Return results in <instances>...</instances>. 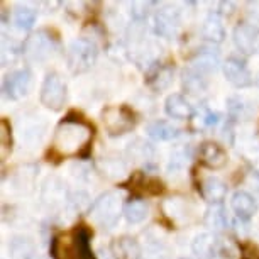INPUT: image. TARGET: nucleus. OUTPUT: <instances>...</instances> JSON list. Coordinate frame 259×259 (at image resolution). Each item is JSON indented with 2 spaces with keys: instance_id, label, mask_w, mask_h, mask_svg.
Masks as SVG:
<instances>
[{
  "instance_id": "nucleus-1",
  "label": "nucleus",
  "mask_w": 259,
  "mask_h": 259,
  "mask_svg": "<svg viewBox=\"0 0 259 259\" xmlns=\"http://www.w3.org/2000/svg\"><path fill=\"white\" fill-rule=\"evenodd\" d=\"M92 138L94 133L90 125H87L83 120L68 117L56 127L53 136V148L61 156H80L83 149L89 148Z\"/></svg>"
},
{
  "instance_id": "nucleus-2",
  "label": "nucleus",
  "mask_w": 259,
  "mask_h": 259,
  "mask_svg": "<svg viewBox=\"0 0 259 259\" xmlns=\"http://www.w3.org/2000/svg\"><path fill=\"white\" fill-rule=\"evenodd\" d=\"M124 197L120 192L112 190V192H105L95 200L90 208L92 219L104 229H112L117 226L120 215L124 213Z\"/></svg>"
},
{
  "instance_id": "nucleus-3",
  "label": "nucleus",
  "mask_w": 259,
  "mask_h": 259,
  "mask_svg": "<svg viewBox=\"0 0 259 259\" xmlns=\"http://www.w3.org/2000/svg\"><path fill=\"white\" fill-rule=\"evenodd\" d=\"M53 256L55 259H95L90 247V232L80 226L73 232L70 244L63 242L61 239H55Z\"/></svg>"
},
{
  "instance_id": "nucleus-4",
  "label": "nucleus",
  "mask_w": 259,
  "mask_h": 259,
  "mask_svg": "<svg viewBox=\"0 0 259 259\" xmlns=\"http://www.w3.org/2000/svg\"><path fill=\"white\" fill-rule=\"evenodd\" d=\"M102 124L110 136H122L136 125L134 112L125 105H109L102 110Z\"/></svg>"
},
{
  "instance_id": "nucleus-5",
  "label": "nucleus",
  "mask_w": 259,
  "mask_h": 259,
  "mask_svg": "<svg viewBox=\"0 0 259 259\" xmlns=\"http://www.w3.org/2000/svg\"><path fill=\"white\" fill-rule=\"evenodd\" d=\"M68 66L73 73H83L90 70L95 65L99 51H97L95 42L89 39H75L68 48Z\"/></svg>"
},
{
  "instance_id": "nucleus-6",
  "label": "nucleus",
  "mask_w": 259,
  "mask_h": 259,
  "mask_svg": "<svg viewBox=\"0 0 259 259\" xmlns=\"http://www.w3.org/2000/svg\"><path fill=\"white\" fill-rule=\"evenodd\" d=\"M56 53V42L51 37V34L46 31H37L34 32L31 37H27V41L24 42V56L27 61L31 63H46L51 60Z\"/></svg>"
},
{
  "instance_id": "nucleus-7",
  "label": "nucleus",
  "mask_w": 259,
  "mask_h": 259,
  "mask_svg": "<svg viewBox=\"0 0 259 259\" xmlns=\"http://www.w3.org/2000/svg\"><path fill=\"white\" fill-rule=\"evenodd\" d=\"M66 83L65 80L58 75V73L51 71L48 73L45 81L41 85V94H39V99H41V104L50 110H61L65 107L66 102Z\"/></svg>"
},
{
  "instance_id": "nucleus-8",
  "label": "nucleus",
  "mask_w": 259,
  "mask_h": 259,
  "mask_svg": "<svg viewBox=\"0 0 259 259\" xmlns=\"http://www.w3.org/2000/svg\"><path fill=\"white\" fill-rule=\"evenodd\" d=\"M4 95L9 100H21L32 90V75L29 70H16L4 78Z\"/></svg>"
},
{
  "instance_id": "nucleus-9",
  "label": "nucleus",
  "mask_w": 259,
  "mask_h": 259,
  "mask_svg": "<svg viewBox=\"0 0 259 259\" xmlns=\"http://www.w3.org/2000/svg\"><path fill=\"white\" fill-rule=\"evenodd\" d=\"M161 208H163L166 217L180 227L188 226L195 219L193 205L190 203L187 198H182V197H173V198L164 200V202L161 203Z\"/></svg>"
},
{
  "instance_id": "nucleus-10",
  "label": "nucleus",
  "mask_w": 259,
  "mask_h": 259,
  "mask_svg": "<svg viewBox=\"0 0 259 259\" xmlns=\"http://www.w3.org/2000/svg\"><path fill=\"white\" fill-rule=\"evenodd\" d=\"M234 45L244 55H254L259 50V29L254 24L244 22L234 29Z\"/></svg>"
},
{
  "instance_id": "nucleus-11",
  "label": "nucleus",
  "mask_w": 259,
  "mask_h": 259,
  "mask_svg": "<svg viewBox=\"0 0 259 259\" xmlns=\"http://www.w3.org/2000/svg\"><path fill=\"white\" fill-rule=\"evenodd\" d=\"M222 68L227 81L232 83L237 89H246V87L252 85V75L244 61L237 60V58H229Z\"/></svg>"
},
{
  "instance_id": "nucleus-12",
  "label": "nucleus",
  "mask_w": 259,
  "mask_h": 259,
  "mask_svg": "<svg viewBox=\"0 0 259 259\" xmlns=\"http://www.w3.org/2000/svg\"><path fill=\"white\" fill-rule=\"evenodd\" d=\"M154 27L156 32L159 36H163L166 39H173L177 37V34L180 31V16L175 9L171 7H163L156 12L154 16Z\"/></svg>"
},
{
  "instance_id": "nucleus-13",
  "label": "nucleus",
  "mask_w": 259,
  "mask_h": 259,
  "mask_svg": "<svg viewBox=\"0 0 259 259\" xmlns=\"http://www.w3.org/2000/svg\"><path fill=\"white\" fill-rule=\"evenodd\" d=\"M198 156L202 164H205L210 169H221L227 164L226 149L222 146H219L217 143H212V141H207V143L200 146Z\"/></svg>"
},
{
  "instance_id": "nucleus-14",
  "label": "nucleus",
  "mask_w": 259,
  "mask_h": 259,
  "mask_svg": "<svg viewBox=\"0 0 259 259\" xmlns=\"http://www.w3.org/2000/svg\"><path fill=\"white\" fill-rule=\"evenodd\" d=\"M192 251L200 259H213L217 254H221V241L215 234H198L192 242Z\"/></svg>"
},
{
  "instance_id": "nucleus-15",
  "label": "nucleus",
  "mask_w": 259,
  "mask_h": 259,
  "mask_svg": "<svg viewBox=\"0 0 259 259\" xmlns=\"http://www.w3.org/2000/svg\"><path fill=\"white\" fill-rule=\"evenodd\" d=\"M41 197H42V202L48 205H53V207L65 203L66 200L70 202V195L66 192V185L56 177L46 180L45 187H42V192H41Z\"/></svg>"
},
{
  "instance_id": "nucleus-16",
  "label": "nucleus",
  "mask_w": 259,
  "mask_h": 259,
  "mask_svg": "<svg viewBox=\"0 0 259 259\" xmlns=\"http://www.w3.org/2000/svg\"><path fill=\"white\" fill-rule=\"evenodd\" d=\"M146 78H148L146 81H148L149 89H153L154 92H163L169 89V85L173 83L175 68L171 65H154Z\"/></svg>"
},
{
  "instance_id": "nucleus-17",
  "label": "nucleus",
  "mask_w": 259,
  "mask_h": 259,
  "mask_svg": "<svg viewBox=\"0 0 259 259\" xmlns=\"http://www.w3.org/2000/svg\"><path fill=\"white\" fill-rule=\"evenodd\" d=\"M200 192H202V197L207 202L219 205L227 197V185L217 177H207L200 183Z\"/></svg>"
},
{
  "instance_id": "nucleus-18",
  "label": "nucleus",
  "mask_w": 259,
  "mask_h": 259,
  "mask_svg": "<svg viewBox=\"0 0 259 259\" xmlns=\"http://www.w3.org/2000/svg\"><path fill=\"white\" fill-rule=\"evenodd\" d=\"M164 110L166 114L173 119L178 120H187L193 115V107L192 104L180 94H171L164 102Z\"/></svg>"
},
{
  "instance_id": "nucleus-19",
  "label": "nucleus",
  "mask_w": 259,
  "mask_h": 259,
  "mask_svg": "<svg viewBox=\"0 0 259 259\" xmlns=\"http://www.w3.org/2000/svg\"><path fill=\"white\" fill-rule=\"evenodd\" d=\"M231 207L234 212L237 213L239 219H242V221H247V219H251L254 213H256V200L251 193L244 192V190H239L232 195V200H231Z\"/></svg>"
},
{
  "instance_id": "nucleus-20",
  "label": "nucleus",
  "mask_w": 259,
  "mask_h": 259,
  "mask_svg": "<svg viewBox=\"0 0 259 259\" xmlns=\"http://www.w3.org/2000/svg\"><path fill=\"white\" fill-rule=\"evenodd\" d=\"M182 83L183 89L192 95H200L207 90L208 87V76L200 73L198 70H195L193 66H188L183 70L182 75Z\"/></svg>"
},
{
  "instance_id": "nucleus-21",
  "label": "nucleus",
  "mask_w": 259,
  "mask_h": 259,
  "mask_svg": "<svg viewBox=\"0 0 259 259\" xmlns=\"http://www.w3.org/2000/svg\"><path fill=\"white\" fill-rule=\"evenodd\" d=\"M227 112L234 120H249L252 119L256 107L251 100H247L246 97H229L227 99Z\"/></svg>"
},
{
  "instance_id": "nucleus-22",
  "label": "nucleus",
  "mask_w": 259,
  "mask_h": 259,
  "mask_svg": "<svg viewBox=\"0 0 259 259\" xmlns=\"http://www.w3.org/2000/svg\"><path fill=\"white\" fill-rule=\"evenodd\" d=\"M36 251V244L31 237L14 236L9 242V254L12 259H34Z\"/></svg>"
},
{
  "instance_id": "nucleus-23",
  "label": "nucleus",
  "mask_w": 259,
  "mask_h": 259,
  "mask_svg": "<svg viewBox=\"0 0 259 259\" xmlns=\"http://www.w3.org/2000/svg\"><path fill=\"white\" fill-rule=\"evenodd\" d=\"M127 158L134 163H149V161L154 159L156 151L149 143H146L144 139H134L127 144L125 149Z\"/></svg>"
},
{
  "instance_id": "nucleus-24",
  "label": "nucleus",
  "mask_w": 259,
  "mask_h": 259,
  "mask_svg": "<svg viewBox=\"0 0 259 259\" xmlns=\"http://www.w3.org/2000/svg\"><path fill=\"white\" fill-rule=\"evenodd\" d=\"M146 133L154 141H173L180 136V129L168 120H154L148 124Z\"/></svg>"
},
{
  "instance_id": "nucleus-25",
  "label": "nucleus",
  "mask_w": 259,
  "mask_h": 259,
  "mask_svg": "<svg viewBox=\"0 0 259 259\" xmlns=\"http://www.w3.org/2000/svg\"><path fill=\"white\" fill-rule=\"evenodd\" d=\"M202 34L205 39H208V41H212V42H217V45L224 41V37H226V29H224L221 12H212L205 19Z\"/></svg>"
},
{
  "instance_id": "nucleus-26",
  "label": "nucleus",
  "mask_w": 259,
  "mask_h": 259,
  "mask_svg": "<svg viewBox=\"0 0 259 259\" xmlns=\"http://www.w3.org/2000/svg\"><path fill=\"white\" fill-rule=\"evenodd\" d=\"M171 251L159 237H149L141 249V259H169Z\"/></svg>"
},
{
  "instance_id": "nucleus-27",
  "label": "nucleus",
  "mask_w": 259,
  "mask_h": 259,
  "mask_svg": "<svg viewBox=\"0 0 259 259\" xmlns=\"http://www.w3.org/2000/svg\"><path fill=\"white\" fill-rule=\"evenodd\" d=\"M141 247L133 237H120L114 242V254L117 259H138L141 257Z\"/></svg>"
},
{
  "instance_id": "nucleus-28",
  "label": "nucleus",
  "mask_w": 259,
  "mask_h": 259,
  "mask_svg": "<svg viewBox=\"0 0 259 259\" xmlns=\"http://www.w3.org/2000/svg\"><path fill=\"white\" fill-rule=\"evenodd\" d=\"M149 215V207L144 200L133 198L125 203L124 207V217L129 224H141L146 221V217Z\"/></svg>"
},
{
  "instance_id": "nucleus-29",
  "label": "nucleus",
  "mask_w": 259,
  "mask_h": 259,
  "mask_svg": "<svg viewBox=\"0 0 259 259\" xmlns=\"http://www.w3.org/2000/svg\"><path fill=\"white\" fill-rule=\"evenodd\" d=\"M190 66H193L195 70H198L200 73L208 76L219 70V58L212 51H200L192 60Z\"/></svg>"
},
{
  "instance_id": "nucleus-30",
  "label": "nucleus",
  "mask_w": 259,
  "mask_h": 259,
  "mask_svg": "<svg viewBox=\"0 0 259 259\" xmlns=\"http://www.w3.org/2000/svg\"><path fill=\"white\" fill-rule=\"evenodd\" d=\"M100 168L110 178H122L127 173V163L119 156H105V158H102Z\"/></svg>"
},
{
  "instance_id": "nucleus-31",
  "label": "nucleus",
  "mask_w": 259,
  "mask_h": 259,
  "mask_svg": "<svg viewBox=\"0 0 259 259\" xmlns=\"http://www.w3.org/2000/svg\"><path fill=\"white\" fill-rule=\"evenodd\" d=\"M45 124H39L37 122H27L21 127V141L29 146H36L41 143L42 136H45Z\"/></svg>"
},
{
  "instance_id": "nucleus-32",
  "label": "nucleus",
  "mask_w": 259,
  "mask_h": 259,
  "mask_svg": "<svg viewBox=\"0 0 259 259\" xmlns=\"http://www.w3.org/2000/svg\"><path fill=\"white\" fill-rule=\"evenodd\" d=\"M14 24H16V27H19L21 31H29L34 22H36V17L37 14L34 9L27 7V6H17L16 9H14Z\"/></svg>"
},
{
  "instance_id": "nucleus-33",
  "label": "nucleus",
  "mask_w": 259,
  "mask_h": 259,
  "mask_svg": "<svg viewBox=\"0 0 259 259\" xmlns=\"http://www.w3.org/2000/svg\"><path fill=\"white\" fill-rule=\"evenodd\" d=\"M36 168L34 166H24L14 175V188L19 192H31L36 177Z\"/></svg>"
},
{
  "instance_id": "nucleus-34",
  "label": "nucleus",
  "mask_w": 259,
  "mask_h": 259,
  "mask_svg": "<svg viewBox=\"0 0 259 259\" xmlns=\"http://www.w3.org/2000/svg\"><path fill=\"white\" fill-rule=\"evenodd\" d=\"M205 224H207L210 229H224L227 224V217L221 207H213V208H208L207 215H205Z\"/></svg>"
},
{
  "instance_id": "nucleus-35",
  "label": "nucleus",
  "mask_w": 259,
  "mask_h": 259,
  "mask_svg": "<svg viewBox=\"0 0 259 259\" xmlns=\"http://www.w3.org/2000/svg\"><path fill=\"white\" fill-rule=\"evenodd\" d=\"M188 161V153L185 149H177L173 154H171L169 164H168V171L169 175H178L185 166H187Z\"/></svg>"
},
{
  "instance_id": "nucleus-36",
  "label": "nucleus",
  "mask_w": 259,
  "mask_h": 259,
  "mask_svg": "<svg viewBox=\"0 0 259 259\" xmlns=\"http://www.w3.org/2000/svg\"><path fill=\"white\" fill-rule=\"evenodd\" d=\"M0 131H2V139H0V144H2V159H6L7 151L12 148L11 146V129H9L7 120H2V124H0Z\"/></svg>"
},
{
  "instance_id": "nucleus-37",
  "label": "nucleus",
  "mask_w": 259,
  "mask_h": 259,
  "mask_svg": "<svg viewBox=\"0 0 259 259\" xmlns=\"http://www.w3.org/2000/svg\"><path fill=\"white\" fill-rule=\"evenodd\" d=\"M219 122V114H213V112L207 110L205 115L202 117V124L203 125H215Z\"/></svg>"
},
{
  "instance_id": "nucleus-38",
  "label": "nucleus",
  "mask_w": 259,
  "mask_h": 259,
  "mask_svg": "<svg viewBox=\"0 0 259 259\" xmlns=\"http://www.w3.org/2000/svg\"><path fill=\"white\" fill-rule=\"evenodd\" d=\"M183 259H187V257H183Z\"/></svg>"
}]
</instances>
